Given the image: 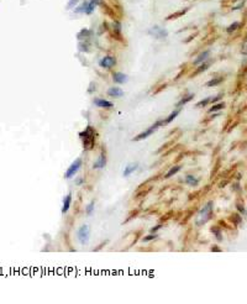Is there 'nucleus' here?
Instances as JSON below:
<instances>
[{
    "label": "nucleus",
    "mask_w": 247,
    "mask_h": 304,
    "mask_svg": "<svg viewBox=\"0 0 247 304\" xmlns=\"http://www.w3.org/2000/svg\"><path fill=\"white\" fill-rule=\"evenodd\" d=\"M87 8H88V3L85 2V3H83L81 6L75 8V9H74V11H75V12H79V14H82V12H87Z\"/></svg>",
    "instance_id": "25"
},
{
    "label": "nucleus",
    "mask_w": 247,
    "mask_h": 304,
    "mask_svg": "<svg viewBox=\"0 0 247 304\" xmlns=\"http://www.w3.org/2000/svg\"><path fill=\"white\" fill-rule=\"evenodd\" d=\"M95 8H97V3H94L93 0L90 3H88V8H87V12L85 14H91L94 10H95Z\"/></svg>",
    "instance_id": "26"
},
{
    "label": "nucleus",
    "mask_w": 247,
    "mask_h": 304,
    "mask_svg": "<svg viewBox=\"0 0 247 304\" xmlns=\"http://www.w3.org/2000/svg\"><path fill=\"white\" fill-rule=\"evenodd\" d=\"M94 209H95V203H94V200H91L87 206H85V213L87 215H91L94 213Z\"/></svg>",
    "instance_id": "21"
},
{
    "label": "nucleus",
    "mask_w": 247,
    "mask_h": 304,
    "mask_svg": "<svg viewBox=\"0 0 247 304\" xmlns=\"http://www.w3.org/2000/svg\"><path fill=\"white\" fill-rule=\"evenodd\" d=\"M82 166H83V161H82V158H77V160H74L72 163H70V166L66 169V172H64V178L66 179H72L75 174H77V172L82 168Z\"/></svg>",
    "instance_id": "4"
},
{
    "label": "nucleus",
    "mask_w": 247,
    "mask_h": 304,
    "mask_svg": "<svg viewBox=\"0 0 247 304\" xmlns=\"http://www.w3.org/2000/svg\"><path fill=\"white\" fill-rule=\"evenodd\" d=\"M99 64H100L101 68L110 69V68H112L116 64V60H115V57H112V56H105V57H103V58L100 60Z\"/></svg>",
    "instance_id": "7"
},
{
    "label": "nucleus",
    "mask_w": 247,
    "mask_h": 304,
    "mask_svg": "<svg viewBox=\"0 0 247 304\" xmlns=\"http://www.w3.org/2000/svg\"><path fill=\"white\" fill-rule=\"evenodd\" d=\"M108 95L112 97V98H119V97L124 95V90L121 88H119V87H111L108 90Z\"/></svg>",
    "instance_id": "13"
},
{
    "label": "nucleus",
    "mask_w": 247,
    "mask_h": 304,
    "mask_svg": "<svg viewBox=\"0 0 247 304\" xmlns=\"http://www.w3.org/2000/svg\"><path fill=\"white\" fill-rule=\"evenodd\" d=\"M213 208H214L213 202H208L204 205V208L201 209L200 213H199V216L197 218V225L198 226H201V225L206 224L209 220L211 219V216H213Z\"/></svg>",
    "instance_id": "2"
},
{
    "label": "nucleus",
    "mask_w": 247,
    "mask_h": 304,
    "mask_svg": "<svg viewBox=\"0 0 247 304\" xmlns=\"http://www.w3.org/2000/svg\"><path fill=\"white\" fill-rule=\"evenodd\" d=\"M161 227H162V225H157V226H155V227H152V229H151V233H156L157 230L161 229Z\"/></svg>",
    "instance_id": "34"
},
{
    "label": "nucleus",
    "mask_w": 247,
    "mask_h": 304,
    "mask_svg": "<svg viewBox=\"0 0 247 304\" xmlns=\"http://www.w3.org/2000/svg\"><path fill=\"white\" fill-rule=\"evenodd\" d=\"M139 168V163L137 162H134V163H129L125 168H124V172H122V176L125 177V178H127V177H130L132 173L135 172V171Z\"/></svg>",
    "instance_id": "8"
},
{
    "label": "nucleus",
    "mask_w": 247,
    "mask_h": 304,
    "mask_svg": "<svg viewBox=\"0 0 247 304\" xmlns=\"http://www.w3.org/2000/svg\"><path fill=\"white\" fill-rule=\"evenodd\" d=\"M238 27H240V22H237V21H236V22H234L232 25H230L229 27H227V29H226V31L229 32V33H231V32L236 31V30H237Z\"/></svg>",
    "instance_id": "27"
},
{
    "label": "nucleus",
    "mask_w": 247,
    "mask_h": 304,
    "mask_svg": "<svg viewBox=\"0 0 247 304\" xmlns=\"http://www.w3.org/2000/svg\"><path fill=\"white\" fill-rule=\"evenodd\" d=\"M209 56H210V51H204V52H201V53L197 57V60L194 61V64L198 66V64H200V63H204V62L209 58Z\"/></svg>",
    "instance_id": "14"
},
{
    "label": "nucleus",
    "mask_w": 247,
    "mask_h": 304,
    "mask_svg": "<svg viewBox=\"0 0 247 304\" xmlns=\"http://www.w3.org/2000/svg\"><path fill=\"white\" fill-rule=\"evenodd\" d=\"M184 182H185L188 185H190V187H197V185L199 184V179H198V178H195V177H194V176H192V174L185 176Z\"/></svg>",
    "instance_id": "16"
},
{
    "label": "nucleus",
    "mask_w": 247,
    "mask_h": 304,
    "mask_svg": "<svg viewBox=\"0 0 247 304\" xmlns=\"http://www.w3.org/2000/svg\"><path fill=\"white\" fill-rule=\"evenodd\" d=\"M236 206H237V209H238V212H241L242 214H246V209H245V206H243V205H241L240 203H237V204H236Z\"/></svg>",
    "instance_id": "32"
},
{
    "label": "nucleus",
    "mask_w": 247,
    "mask_h": 304,
    "mask_svg": "<svg viewBox=\"0 0 247 304\" xmlns=\"http://www.w3.org/2000/svg\"><path fill=\"white\" fill-rule=\"evenodd\" d=\"M94 105H97L98 108H103V109H110L114 106V104L109 100H105V99H101V98H95L93 100Z\"/></svg>",
    "instance_id": "9"
},
{
    "label": "nucleus",
    "mask_w": 247,
    "mask_h": 304,
    "mask_svg": "<svg viewBox=\"0 0 247 304\" xmlns=\"http://www.w3.org/2000/svg\"><path fill=\"white\" fill-rule=\"evenodd\" d=\"M211 99H213V97H209V98H205L204 100L198 102L197 103V108H204V106H206L209 103H211Z\"/></svg>",
    "instance_id": "24"
},
{
    "label": "nucleus",
    "mask_w": 247,
    "mask_h": 304,
    "mask_svg": "<svg viewBox=\"0 0 247 304\" xmlns=\"http://www.w3.org/2000/svg\"><path fill=\"white\" fill-rule=\"evenodd\" d=\"M242 53H243V54H247V39H246V41H245V45H243V51H242Z\"/></svg>",
    "instance_id": "35"
},
{
    "label": "nucleus",
    "mask_w": 247,
    "mask_h": 304,
    "mask_svg": "<svg viewBox=\"0 0 247 304\" xmlns=\"http://www.w3.org/2000/svg\"><path fill=\"white\" fill-rule=\"evenodd\" d=\"M148 33L153 37V39H156V40H164V39H167V36H168L167 30H164V29H162L161 26H157V25L153 26L152 29H149Z\"/></svg>",
    "instance_id": "6"
},
{
    "label": "nucleus",
    "mask_w": 247,
    "mask_h": 304,
    "mask_svg": "<svg viewBox=\"0 0 247 304\" xmlns=\"http://www.w3.org/2000/svg\"><path fill=\"white\" fill-rule=\"evenodd\" d=\"M231 220H234V221H235V224H236V225H238V224L242 221V218H240V215H238V214H232V215H231Z\"/></svg>",
    "instance_id": "29"
},
{
    "label": "nucleus",
    "mask_w": 247,
    "mask_h": 304,
    "mask_svg": "<svg viewBox=\"0 0 247 304\" xmlns=\"http://www.w3.org/2000/svg\"><path fill=\"white\" fill-rule=\"evenodd\" d=\"M211 233L215 235V237H216V240H218V241H222V234H221L220 227H218V226H213V227H211Z\"/></svg>",
    "instance_id": "19"
},
{
    "label": "nucleus",
    "mask_w": 247,
    "mask_h": 304,
    "mask_svg": "<svg viewBox=\"0 0 247 304\" xmlns=\"http://www.w3.org/2000/svg\"><path fill=\"white\" fill-rule=\"evenodd\" d=\"M208 67H209V63H205V62H204V63H203V64H201V66H200V67L198 68V71H197V72H195L194 74H198V73H201V72H204V71H205V69H206Z\"/></svg>",
    "instance_id": "30"
},
{
    "label": "nucleus",
    "mask_w": 247,
    "mask_h": 304,
    "mask_svg": "<svg viewBox=\"0 0 247 304\" xmlns=\"http://www.w3.org/2000/svg\"><path fill=\"white\" fill-rule=\"evenodd\" d=\"M180 166H173L172 168H169V171L164 174V179H169V178H172L173 176H176L179 171H180Z\"/></svg>",
    "instance_id": "15"
},
{
    "label": "nucleus",
    "mask_w": 247,
    "mask_h": 304,
    "mask_svg": "<svg viewBox=\"0 0 247 304\" xmlns=\"http://www.w3.org/2000/svg\"><path fill=\"white\" fill-rule=\"evenodd\" d=\"M83 182H84V178H83V177H78L77 179H75V184H78V185L82 184Z\"/></svg>",
    "instance_id": "33"
},
{
    "label": "nucleus",
    "mask_w": 247,
    "mask_h": 304,
    "mask_svg": "<svg viewBox=\"0 0 247 304\" xmlns=\"http://www.w3.org/2000/svg\"><path fill=\"white\" fill-rule=\"evenodd\" d=\"M222 81H224V78H222V77H220V78H215V79H211V81H209V82L206 83V87H215V85L220 84Z\"/></svg>",
    "instance_id": "23"
},
{
    "label": "nucleus",
    "mask_w": 247,
    "mask_h": 304,
    "mask_svg": "<svg viewBox=\"0 0 247 304\" xmlns=\"http://www.w3.org/2000/svg\"><path fill=\"white\" fill-rule=\"evenodd\" d=\"M194 98V94H189V95H187V97H184L182 100H179L178 103H177V108H179V106H182V105H184V104H187L188 102H190L192 99Z\"/></svg>",
    "instance_id": "20"
},
{
    "label": "nucleus",
    "mask_w": 247,
    "mask_h": 304,
    "mask_svg": "<svg viewBox=\"0 0 247 304\" xmlns=\"http://www.w3.org/2000/svg\"><path fill=\"white\" fill-rule=\"evenodd\" d=\"M70 204H72V193H68V194L63 198V203H62V209H61V212H62L63 214L67 213V212L69 210Z\"/></svg>",
    "instance_id": "12"
},
{
    "label": "nucleus",
    "mask_w": 247,
    "mask_h": 304,
    "mask_svg": "<svg viewBox=\"0 0 247 304\" xmlns=\"http://www.w3.org/2000/svg\"><path fill=\"white\" fill-rule=\"evenodd\" d=\"M106 166V156H105V154H101L98 158H97V161L93 163V168L94 169H101V168H104Z\"/></svg>",
    "instance_id": "10"
},
{
    "label": "nucleus",
    "mask_w": 247,
    "mask_h": 304,
    "mask_svg": "<svg viewBox=\"0 0 247 304\" xmlns=\"http://www.w3.org/2000/svg\"><path fill=\"white\" fill-rule=\"evenodd\" d=\"M224 108H225V103H219V104L213 105L210 109H209V112H216V111H219V110H221Z\"/></svg>",
    "instance_id": "22"
},
{
    "label": "nucleus",
    "mask_w": 247,
    "mask_h": 304,
    "mask_svg": "<svg viewBox=\"0 0 247 304\" xmlns=\"http://www.w3.org/2000/svg\"><path fill=\"white\" fill-rule=\"evenodd\" d=\"M127 75L126 74H124V73H121V72H114L112 73V79H114V82H116V83H119V84H124V83H126L127 82Z\"/></svg>",
    "instance_id": "11"
},
{
    "label": "nucleus",
    "mask_w": 247,
    "mask_h": 304,
    "mask_svg": "<svg viewBox=\"0 0 247 304\" xmlns=\"http://www.w3.org/2000/svg\"><path fill=\"white\" fill-rule=\"evenodd\" d=\"M79 137L83 142V148L85 151H90L94 148V145H95V137H97V132H95V129H94L93 126L88 125L84 131H82L79 134Z\"/></svg>",
    "instance_id": "1"
},
{
    "label": "nucleus",
    "mask_w": 247,
    "mask_h": 304,
    "mask_svg": "<svg viewBox=\"0 0 247 304\" xmlns=\"http://www.w3.org/2000/svg\"><path fill=\"white\" fill-rule=\"evenodd\" d=\"M211 251H216V252H220L221 250H220V249H218V246H213V247H211Z\"/></svg>",
    "instance_id": "36"
},
{
    "label": "nucleus",
    "mask_w": 247,
    "mask_h": 304,
    "mask_svg": "<svg viewBox=\"0 0 247 304\" xmlns=\"http://www.w3.org/2000/svg\"><path fill=\"white\" fill-rule=\"evenodd\" d=\"M157 237H158V235H157V234L152 233V235H148V236L143 237V239H142V241H143V242H148V241H152V240H155V239H157Z\"/></svg>",
    "instance_id": "28"
},
{
    "label": "nucleus",
    "mask_w": 247,
    "mask_h": 304,
    "mask_svg": "<svg viewBox=\"0 0 247 304\" xmlns=\"http://www.w3.org/2000/svg\"><path fill=\"white\" fill-rule=\"evenodd\" d=\"M179 112H180V109H178V108H177V109H176L174 111H172V112H170L169 115H168V116L166 118V120H164V124H169V123H172V121H173V120H174V119H176V118L178 116V114H179Z\"/></svg>",
    "instance_id": "17"
},
{
    "label": "nucleus",
    "mask_w": 247,
    "mask_h": 304,
    "mask_svg": "<svg viewBox=\"0 0 247 304\" xmlns=\"http://www.w3.org/2000/svg\"><path fill=\"white\" fill-rule=\"evenodd\" d=\"M163 124H164V120H158V121H156L153 125H151V126L147 127L145 131L140 132V134H139L137 136H135L132 140H134V141H142V140H146V139L149 137L152 134H155V132L158 130V127L162 126Z\"/></svg>",
    "instance_id": "3"
},
{
    "label": "nucleus",
    "mask_w": 247,
    "mask_h": 304,
    "mask_svg": "<svg viewBox=\"0 0 247 304\" xmlns=\"http://www.w3.org/2000/svg\"><path fill=\"white\" fill-rule=\"evenodd\" d=\"M90 35H91V32L88 31V29H83V30L77 35V37H78L79 41H83V40H87V37L90 36Z\"/></svg>",
    "instance_id": "18"
},
{
    "label": "nucleus",
    "mask_w": 247,
    "mask_h": 304,
    "mask_svg": "<svg viewBox=\"0 0 247 304\" xmlns=\"http://www.w3.org/2000/svg\"><path fill=\"white\" fill-rule=\"evenodd\" d=\"M89 237H90V229L88 225H82L78 231H77V239L81 242V245H87L89 242Z\"/></svg>",
    "instance_id": "5"
},
{
    "label": "nucleus",
    "mask_w": 247,
    "mask_h": 304,
    "mask_svg": "<svg viewBox=\"0 0 247 304\" xmlns=\"http://www.w3.org/2000/svg\"><path fill=\"white\" fill-rule=\"evenodd\" d=\"M78 2H79V0H69V3H68V9H72L74 5H77L78 4Z\"/></svg>",
    "instance_id": "31"
}]
</instances>
